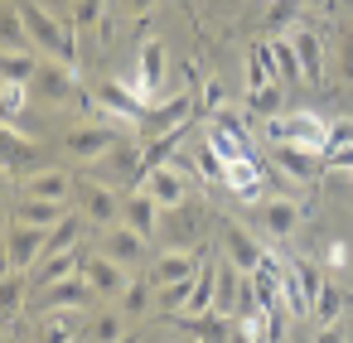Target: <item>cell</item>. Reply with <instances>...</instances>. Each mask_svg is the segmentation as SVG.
<instances>
[{"label":"cell","mask_w":353,"mask_h":343,"mask_svg":"<svg viewBox=\"0 0 353 343\" xmlns=\"http://www.w3.org/2000/svg\"><path fill=\"white\" fill-rule=\"evenodd\" d=\"M300 10H305V0H266V30L271 34H290Z\"/></svg>","instance_id":"29"},{"label":"cell","mask_w":353,"mask_h":343,"mask_svg":"<svg viewBox=\"0 0 353 343\" xmlns=\"http://www.w3.org/2000/svg\"><path fill=\"white\" fill-rule=\"evenodd\" d=\"M334 68L343 83H353V25H339L334 34Z\"/></svg>","instance_id":"35"},{"label":"cell","mask_w":353,"mask_h":343,"mask_svg":"<svg viewBox=\"0 0 353 343\" xmlns=\"http://www.w3.org/2000/svg\"><path fill=\"white\" fill-rule=\"evenodd\" d=\"M0 150H6V179H10L15 169H25V165H34V160H39V145H34V141H25L15 121H6V145H0Z\"/></svg>","instance_id":"24"},{"label":"cell","mask_w":353,"mask_h":343,"mask_svg":"<svg viewBox=\"0 0 353 343\" xmlns=\"http://www.w3.org/2000/svg\"><path fill=\"white\" fill-rule=\"evenodd\" d=\"M150 300H155V280H150V276H131L126 290H121V314H126V319H141V314L150 309Z\"/></svg>","instance_id":"27"},{"label":"cell","mask_w":353,"mask_h":343,"mask_svg":"<svg viewBox=\"0 0 353 343\" xmlns=\"http://www.w3.org/2000/svg\"><path fill=\"white\" fill-rule=\"evenodd\" d=\"M102 251H107L112 261H121L126 271H136V266H145V256H150V237H141L136 227L117 222V227H107V237H102Z\"/></svg>","instance_id":"13"},{"label":"cell","mask_w":353,"mask_h":343,"mask_svg":"<svg viewBox=\"0 0 353 343\" xmlns=\"http://www.w3.org/2000/svg\"><path fill=\"white\" fill-rule=\"evenodd\" d=\"M83 261H88V251H83V247H73V251H49V256H39V266L30 271V295H34V290H44V285H54V280L83 276Z\"/></svg>","instance_id":"15"},{"label":"cell","mask_w":353,"mask_h":343,"mask_svg":"<svg viewBox=\"0 0 353 343\" xmlns=\"http://www.w3.org/2000/svg\"><path fill=\"white\" fill-rule=\"evenodd\" d=\"M88 338H92V343H117V338H126V314H121V309H102V314H92Z\"/></svg>","instance_id":"30"},{"label":"cell","mask_w":353,"mask_h":343,"mask_svg":"<svg viewBox=\"0 0 353 343\" xmlns=\"http://www.w3.org/2000/svg\"><path fill=\"white\" fill-rule=\"evenodd\" d=\"M189 343H203V338H189Z\"/></svg>","instance_id":"48"},{"label":"cell","mask_w":353,"mask_h":343,"mask_svg":"<svg viewBox=\"0 0 353 343\" xmlns=\"http://www.w3.org/2000/svg\"><path fill=\"white\" fill-rule=\"evenodd\" d=\"M203 256H208V247H199V251H174V247H165V251L150 261V280H155V285L189 280V276H199V271H203Z\"/></svg>","instance_id":"16"},{"label":"cell","mask_w":353,"mask_h":343,"mask_svg":"<svg viewBox=\"0 0 353 343\" xmlns=\"http://www.w3.org/2000/svg\"><path fill=\"white\" fill-rule=\"evenodd\" d=\"M39 68H44V59H39L34 49H6V63H0L6 83H30V87H34Z\"/></svg>","instance_id":"26"},{"label":"cell","mask_w":353,"mask_h":343,"mask_svg":"<svg viewBox=\"0 0 353 343\" xmlns=\"http://www.w3.org/2000/svg\"><path fill=\"white\" fill-rule=\"evenodd\" d=\"M83 276H88V285H92L97 295H121V290H126V280H131V276H126V266H121V261H112L107 251H92V256L83 261Z\"/></svg>","instance_id":"21"},{"label":"cell","mask_w":353,"mask_h":343,"mask_svg":"<svg viewBox=\"0 0 353 343\" xmlns=\"http://www.w3.org/2000/svg\"><path fill=\"white\" fill-rule=\"evenodd\" d=\"M348 184H353V169H348Z\"/></svg>","instance_id":"47"},{"label":"cell","mask_w":353,"mask_h":343,"mask_svg":"<svg viewBox=\"0 0 353 343\" xmlns=\"http://www.w3.org/2000/svg\"><path fill=\"white\" fill-rule=\"evenodd\" d=\"M25 97H30V83H6V92H0L6 121H20V112H25Z\"/></svg>","instance_id":"37"},{"label":"cell","mask_w":353,"mask_h":343,"mask_svg":"<svg viewBox=\"0 0 353 343\" xmlns=\"http://www.w3.org/2000/svg\"><path fill=\"white\" fill-rule=\"evenodd\" d=\"M247 112H252L256 121H271V116H281V83L252 87V92H247Z\"/></svg>","instance_id":"32"},{"label":"cell","mask_w":353,"mask_h":343,"mask_svg":"<svg viewBox=\"0 0 353 343\" xmlns=\"http://www.w3.org/2000/svg\"><path fill=\"white\" fill-rule=\"evenodd\" d=\"M44 251H49V227L10 222V237H6V261H10V271H25V276H30Z\"/></svg>","instance_id":"6"},{"label":"cell","mask_w":353,"mask_h":343,"mask_svg":"<svg viewBox=\"0 0 353 343\" xmlns=\"http://www.w3.org/2000/svg\"><path fill=\"white\" fill-rule=\"evenodd\" d=\"M34 92H39L49 107H68V102H78V97H83V87H78V68H68V63H59V59H44V68H39V78H34Z\"/></svg>","instance_id":"7"},{"label":"cell","mask_w":353,"mask_h":343,"mask_svg":"<svg viewBox=\"0 0 353 343\" xmlns=\"http://www.w3.org/2000/svg\"><path fill=\"white\" fill-rule=\"evenodd\" d=\"M194 107H199L194 87H174L165 102H155V107L145 112V131H150V136H165V131H174V126H189V121H194Z\"/></svg>","instance_id":"8"},{"label":"cell","mask_w":353,"mask_h":343,"mask_svg":"<svg viewBox=\"0 0 353 343\" xmlns=\"http://www.w3.org/2000/svg\"><path fill=\"white\" fill-rule=\"evenodd\" d=\"M160 218H165V208H160L145 189L121 194V222H126V227H136L141 237H160Z\"/></svg>","instance_id":"17"},{"label":"cell","mask_w":353,"mask_h":343,"mask_svg":"<svg viewBox=\"0 0 353 343\" xmlns=\"http://www.w3.org/2000/svg\"><path fill=\"white\" fill-rule=\"evenodd\" d=\"M92 285H88V276H68V280H54V285H44V290H34L30 295V314H83L88 304H92Z\"/></svg>","instance_id":"2"},{"label":"cell","mask_w":353,"mask_h":343,"mask_svg":"<svg viewBox=\"0 0 353 343\" xmlns=\"http://www.w3.org/2000/svg\"><path fill=\"white\" fill-rule=\"evenodd\" d=\"M218 232H223V256H228L237 271H256V266L266 261V247H261L242 222H218Z\"/></svg>","instance_id":"14"},{"label":"cell","mask_w":353,"mask_h":343,"mask_svg":"<svg viewBox=\"0 0 353 343\" xmlns=\"http://www.w3.org/2000/svg\"><path fill=\"white\" fill-rule=\"evenodd\" d=\"M276 169H281L290 184H314V179L329 174L324 150H310V145H276Z\"/></svg>","instance_id":"10"},{"label":"cell","mask_w":353,"mask_h":343,"mask_svg":"<svg viewBox=\"0 0 353 343\" xmlns=\"http://www.w3.org/2000/svg\"><path fill=\"white\" fill-rule=\"evenodd\" d=\"M92 102H97V112L107 116V121H145V102L131 92V87H121V83H97L92 87Z\"/></svg>","instance_id":"11"},{"label":"cell","mask_w":353,"mask_h":343,"mask_svg":"<svg viewBox=\"0 0 353 343\" xmlns=\"http://www.w3.org/2000/svg\"><path fill=\"white\" fill-rule=\"evenodd\" d=\"M121 145V131L117 126H73L68 136H63V150L73 155V160H88V165H97L107 150H117Z\"/></svg>","instance_id":"9"},{"label":"cell","mask_w":353,"mask_h":343,"mask_svg":"<svg viewBox=\"0 0 353 343\" xmlns=\"http://www.w3.org/2000/svg\"><path fill=\"white\" fill-rule=\"evenodd\" d=\"M117 343H145V338H141V333H126V338H117Z\"/></svg>","instance_id":"44"},{"label":"cell","mask_w":353,"mask_h":343,"mask_svg":"<svg viewBox=\"0 0 353 343\" xmlns=\"http://www.w3.org/2000/svg\"><path fill=\"white\" fill-rule=\"evenodd\" d=\"M165 73H170V54H165V44L160 39H145L141 44V59H136V78L126 83L145 107H155V102H165Z\"/></svg>","instance_id":"3"},{"label":"cell","mask_w":353,"mask_h":343,"mask_svg":"<svg viewBox=\"0 0 353 343\" xmlns=\"http://www.w3.org/2000/svg\"><path fill=\"white\" fill-rule=\"evenodd\" d=\"M73 343H88V333H83V338H73Z\"/></svg>","instance_id":"46"},{"label":"cell","mask_w":353,"mask_h":343,"mask_svg":"<svg viewBox=\"0 0 353 343\" xmlns=\"http://www.w3.org/2000/svg\"><path fill=\"white\" fill-rule=\"evenodd\" d=\"M20 194L25 198H59V203H68L78 194V179L68 169H34V174L20 179Z\"/></svg>","instance_id":"18"},{"label":"cell","mask_w":353,"mask_h":343,"mask_svg":"<svg viewBox=\"0 0 353 343\" xmlns=\"http://www.w3.org/2000/svg\"><path fill=\"white\" fill-rule=\"evenodd\" d=\"M136 189H145L160 208H179V203H189V179H184V169L170 160V165H160V169H150Z\"/></svg>","instance_id":"12"},{"label":"cell","mask_w":353,"mask_h":343,"mask_svg":"<svg viewBox=\"0 0 353 343\" xmlns=\"http://www.w3.org/2000/svg\"><path fill=\"white\" fill-rule=\"evenodd\" d=\"M203 227H208V213L194 208V203H179V208H165V218H160V242L174 247V251H199V247H203V242H199Z\"/></svg>","instance_id":"4"},{"label":"cell","mask_w":353,"mask_h":343,"mask_svg":"<svg viewBox=\"0 0 353 343\" xmlns=\"http://www.w3.org/2000/svg\"><path fill=\"white\" fill-rule=\"evenodd\" d=\"M305 10H334V0H305Z\"/></svg>","instance_id":"43"},{"label":"cell","mask_w":353,"mask_h":343,"mask_svg":"<svg viewBox=\"0 0 353 343\" xmlns=\"http://www.w3.org/2000/svg\"><path fill=\"white\" fill-rule=\"evenodd\" d=\"M150 6H155V0H121V10H126V15H136V20H141V15H150Z\"/></svg>","instance_id":"42"},{"label":"cell","mask_w":353,"mask_h":343,"mask_svg":"<svg viewBox=\"0 0 353 343\" xmlns=\"http://www.w3.org/2000/svg\"><path fill=\"white\" fill-rule=\"evenodd\" d=\"M73 338H83V324H78L73 314H44L39 343H73Z\"/></svg>","instance_id":"31"},{"label":"cell","mask_w":353,"mask_h":343,"mask_svg":"<svg viewBox=\"0 0 353 343\" xmlns=\"http://www.w3.org/2000/svg\"><path fill=\"white\" fill-rule=\"evenodd\" d=\"M83 222H88L83 213H68L59 227H49V251H73V247H83V242H78V237H83ZM49 251H44V256H49Z\"/></svg>","instance_id":"33"},{"label":"cell","mask_w":353,"mask_h":343,"mask_svg":"<svg viewBox=\"0 0 353 343\" xmlns=\"http://www.w3.org/2000/svg\"><path fill=\"white\" fill-rule=\"evenodd\" d=\"M295 343H314V338H310V333H300V338H295Z\"/></svg>","instance_id":"45"},{"label":"cell","mask_w":353,"mask_h":343,"mask_svg":"<svg viewBox=\"0 0 353 343\" xmlns=\"http://www.w3.org/2000/svg\"><path fill=\"white\" fill-rule=\"evenodd\" d=\"M68 213H73V208H68V203H59V198H25V194H20L15 218H10V222H30V227H59Z\"/></svg>","instance_id":"22"},{"label":"cell","mask_w":353,"mask_h":343,"mask_svg":"<svg viewBox=\"0 0 353 343\" xmlns=\"http://www.w3.org/2000/svg\"><path fill=\"white\" fill-rule=\"evenodd\" d=\"M290 44H295V54H300V68H305V83H324V68H329V59H324V39H319V30H310V25H295L290 30Z\"/></svg>","instance_id":"19"},{"label":"cell","mask_w":353,"mask_h":343,"mask_svg":"<svg viewBox=\"0 0 353 343\" xmlns=\"http://www.w3.org/2000/svg\"><path fill=\"white\" fill-rule=\"evenodd\" d=\"M339 314H343V290L334 285V280H324V290H319V300H314V324L319 329H329V324H339Z\"/></svg>","instance_id":"34"},{"label":"cell","mask_w":353,"mask_h":343,"mask_svg":"<svg viewBox=\"0 0 353 343\" xmlns=\"http://www.w3.org/2000/svg\"><path fill=\"white\" fill-rule=\"evenodd\" d=\"M300 218H305V208H300L295 198H271V203L261 208V232H266V237H290V232L300 227Z\"/></svg>","instance_id":"23"},{"label":"cell","mask_w":353,"mask_h":343,"mask_svg":"<svg viewBox=\"0 0 353 343\" xmlns=\"http://www.w3.org/2000/svg\"><path fill=\"white\" fill-rule=\"evenodd\" d=\"M78 213L88 218V222H97V227H117L121 222V194L112 189V184H102V179H78Z\"/></svg>","instance_id":"5"},{"label":"cell","mask_w":353,"mask_h":343,"mask_svg":"<svg viewBox=\"0 0 353 343\" xmlns=\"http://www.w3.org/2000/svg\"><path fill=\"white\" fill-rule=\"evenodd\" d=\"M319 266H324L329 276H343V271H348V242H329V247H324V261H319Z\"/></svg>","instance_id":"38"},{"label":"cell","mask_w":353,"mask_h":343,"mask_svg":"<svg viewBox=\"0 0 353 343\" xmlns=\"http://www.w3.org/2000/svg\"><path fill=\"white\" fill-rule=\"evenodd\" d=\"M343 145H353V121H329V145H324V155H329V150H343Z\"/></svg>","instance_id":"40"},{"label":"cell","mask_w":353,"mask_h":343,"mask_svg":"<svg viewBox=\"0 0 353 343\" xmlns=\"http://www.w3.org/2000/svg\"><path fill=\"white\" fill-rule=\"evenodd\" d=\"M266 83H281L276 63H271V44H252V54H247V92L266 87Z\"/></svg>","instance_id":"28"},{"label":"cell","mask_w":353,"mask_h":343,"mask_svg":"<svg viewBox=\"0 0 353 343\" xmlns=\"http://www.w3.org/2000/svg\"><path fill=\"white\" fill-rule=\"evenodd\" d=\"M324 165H329V169H343V174H348V169H353V145H343V150H329V155H324Z\"/></svg>","instance_id":"41"},{"label":"cell","mask_w":353,"mask_h":343,"mask_svg":"<svg viewBox=\"0 0 353 343\" xmlns=\"http://www.w3.org/2000/svg\"><path fill=\"white\" fill-rule=\"evenodd\" d=\"M266 44H271V63H276L281 87H285V83H305V68H300V54H295L290 34H276V39H266Z\"/></svg>","instance_id":"25"},{"label":"cell","mask_w":353,"mask_h":343,"mask_svg":"<svg viewBox=\"0 0 353 343\" xmlns=\"http://www.w3.org/2000/svg\"><path fill=\"white\" fill-rule=\"evenodd\" d=\"M199 107H203V121L223 112V83H218V78H208V83H203V97H199Z\"/></svg>","instance_id":"39"},{"label":"cell","mask_w":353,"mask_h":343,"mask_svg":"<svg viewBox=\"0 0 353 343\" xmlns=\"http://www.w3.org/2000/svg\"><path fill=\"white\" fill-rule=\"evenodd\" d=\"M107 15V0H73V25L78 30H97Z\"/></svg>","instance_id":"36"},{"label":"cell","mask_w":353,"mask_h":343,"mask_svg":"<svg viewBox=\"0 0 353 343\" xmlns=\"http://www.w3.org/2000/svg\"><path fill=\"white\" fill-rule=\"evenodd\" d=\"M97 169L107 174L102 184H112V189H126V184H136V179H141V150L121 141L117 150H107V155L97 160Z\"/></svg>","instance_id":"20"},{"label":"cell","mask_w":353,"mask_h":343,"mask_svg":"<svg viewBox=\"0 0 353 343\" xmlns=\"http://www.w3.org/2000/svg\"><path fill=\"white\" fill-rule=\"evenodd\" d=\"M261 136L271 145H310V150H324L329 145V121L314 116V112H290V116L261 121Z\"/></svg>","instance_id":"1"}]
</instances>
